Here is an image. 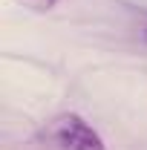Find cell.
I'll return each mask as SVG.
<instances>
[{"instance_id": "6da1fadb", "label": "cell", "mask_w": 147, "mask_h": 150, "mask_svg": "<svg viewBox=\"0 0 147 150\" xmlns=\"http://www.w3.org/2000/svg\"><path fill=\"white\" fill-rule=\"evenodd\" d=\"M49 136L64 150H107L101 136L92 130L81 115H61L49 127Z\"/></svg>"}, {"instance_id": "7a4b0ae2", "label": "cell", "mask_w": 147, "mask_h": 150, "mask_svg": "<svg viewBox=\"0 0 147 150\" xmlns=\"http://www.w3.org/2000/svg\"><path fill=\"white\" fill-rule=\"evenodd\" d=\"M23 3H29V6H35V9H49L55 0H23Z\"/></svg>"}]
</instances>
